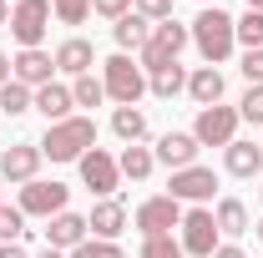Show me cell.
I'll return each instance as SVG.
<instances>
[{
    "mask_svg": "<svg viewBox=\"0 0 263 258\" xmlns=\"http://www.w3.org/2000/svg\"><path fill=\"white\" fill-rule=\"evenodd\" d=\"M193 31V46H197V56L208 66H223L238 51V35H233V15L223 10V5H202L197 10V21L187 26Z\"/></svg>",
    "mask_w": 263,
    "mask_h": 258,
    "instance_id": "obj_1",
    "label": "cell"
},
{
    "mask_svg": "<svg viewBox=\"0 0 263 258\" xmlns=\"http://www.w3.org/2000/svg\"><path fill=\"white\" fill-rule=\"evenodd\" d=\"M35 147H41V157H51V162H81L91 147H97V122H91V117H66V122H51L46 137H41Z\"/></svg>",
    "mask_w": 263,
    "mask_h": 258,
    "instance_id": "obj_2",
    "label": "cell"
},
{
    "mask_svg": "<svg viewBox=\"0 0 263 258\" xmlns=\"http://www.w3.org/2000/svg\"><path fill=\"white\" fill-rule=\"evenodd\" d=\"M101 86H106V97L117 101V106H137V101L147 97V71L132 61V56H106L101 61Z\"/></svg>",
    "mask_w": 263,
    "mask_h": 258,
    "instance_id": "obj_3",
    "label": "cell"
},
{
    "mask_svg": "<svg viewBox=\"0 0 263 258\" xmlns=\"http://www.w3.org/2000/svg\"><path fill=\"white\" fill-rule=\"evenodd\" d=\"M187 46H193V31H187V26L172 15V21H162V26H152V41L137 51V66L152 76L157 66H172L177 56H182V51H187Z\"/></svg>",
    "mask_w": 263,
    "mask_h": 258,
    "instance_id": "obj_4",
    "label": "cell"
},
{
    "mask_svg": "<svg viewBox=\"0 0 263 258\" xmlns=\"http://www.w3.org/2000/svg\"><path fill=\"white\" fill-rule=\"evenodd\" d=\"M177 243H182L187 258H213L218 253L223 233H218V223H213V208H187L182 223H177Z\"/></svg>",
    "mask_w": 263,
    "mask_h": 258,
    "instance_id": "obj_5",
    "label": "cell"
},
{
    "mask_svg": "<svg viewBox=\"0 0 263 258\" xmlns=\"http://www.w3.org/2000/svg\"><path fill=\"white\" fill-rule=\"evenodd\" d=\"M5 31L21 41V51H35L46 41V31H51V0H15Z\"/></svg>",
    "mask_w": 263,
    "mask_h": 258,
    "instance_id": "obj_6",
    "label": "cell"
},
{
    "mask_svg": "<svg viewBox=\"0 0 263 258\" xmlns=\"http://www.w3.org/2000/svg\"><path fill=\"white\" fill-rule=\"evenodd\" d=\"M177 223H182V202H177V197H167V193L142 197V202H137V213H132V228H137L142 238H162V233H172Z\"/></svg>",
    "mask_w": 263,
    "mask_h": 258,
    "instance_id": "obj_7",
    "label": "cell"
},
{
    "mask_svg": "<svg viewBox=\"0 0 263 258\" xmlns=\"http://www.w3.org/2000/svg\"><path fill=\"white\" fill-rule=\"evenodd\" d=\"M238 106H197V117H193V137H197V147H228L233 137H238Z\"/></svg>",
    "mask_w": 263,
    "mask_h": 258,
    "instance_id": "obj_8",
    "label": "cell"
},
{
    "mask_svg": "<svg viewBox=\"0 0 263 258\" xmlns=\"http://www.w3.org/2000/svg\"><path fill=\"white\" fill-rule=\"evenodd\" d=\"M66 202H71V188L56 182V177H51V182H46V177H35V182L21 188V213H26V218H41V223H46V218H56V213H66Z\"/></svg>",
    "mask_w": 263,
    "mask_h": 258,
    "instance_id": "obj_9",
    "label": "cell"
},
{
    "mask_svg": "<svg viewBox=\"0 0 263 258\" xmlns=\"http://www.w3.org/2000/svg\"><path fill=\"white\" fill-rule=\"evenodd\" d=\"M213 193H218V172H213V167H202V162L182 167V172H172V182H167V197H177V202H193V208L213 202Z\"/></svg>",
    "mask_w": 263,
    "mask_h": 258,
    "instance_id": "obj_10",
    "label": "cell"
},
{
    "mask_svg": "<svg viewBox=\"0 0 263 258\" xmlns=\"http://www.w3.org/2000/svg\"><path fill=\"white\" fill-rule=\"evenodd\" d=\"M41 147L35 142H10L5 152H0V182H10V188H26L41 177Z\"/></svg>",
    "mask_w": 263,
    "mask_h": 258,
    "instance_id": "obj_11",
    "label": "cell"
},
{
    "mask_svg": "<svg viewBox=\"0 0 263 258\" xmlns=\"http://www.w3.org/2000/svg\"><path fill=\"white\" fill-rule=\"evenodd\" d=\"M76 167H81V182H86V193H97V197H117V188H122V167H117V157H111V152L91 147V152L76 162Z\"/></svg>",
    "mask_w": 263,
    "mask_h": 258,
    "instance_id": "obj_12",
    "label": "cell"
},
{
    "mask_svg": "<svg viewBox=\"0 0 263 258\" xmlns=\"http://www.w3.org/2000/svg\"><path fill=\"white\" fill-rule=\"evenodd\" d=\"M10 76H15L21 86L41 91V86L56 76V56H51V51H41V46H35V51H15V56H10Z\"/></svg>",
    "mask_w": 263,
    "mask_h": 258,
    "instance_id": "obj_13",
    "label": "cell"
},
{
    "mask_svg": "<svg viewBox=\"0 0 263 258\" xmlns=\"http://www.w3.org/2000/svg\"><path fill=\"white\" fill-rule=\"evenodd\" d=\"M91 238V223H86V213H56V218H46V243L51 248H61V253H71V248H81Z\"/></svg>",
    "mask_w": 263,
    "mask_h": 258,
    "instance_id": "obj_14",
    "label": "cell"
},
{
    "mask_svg": "<svg viewBox=\"0 0 263 258\" xmlns=\"http://www.w3.org/2000/svg\"><path fill=\"white\" fill-rule=\"evenodd\" d=\"M197 152H202V147H197L193 132H162V137H157V147H152V157L162 162L167 172H182V167H193Z\"/></svg>",
    "mask_w": 263,
    "mask_h": 258,
    "instance_id": "obj_15",
    "label": "cell"
},
{
    "mask_svg": "<svg viewBox=\"0 0 263 258\" xmlns=\"http://www.w3.org/2000/svg\"><path fill=\"white\" fill-rule=\"evenodd\" d=\"M51 56H56V71L76 81V76H86V71L97 66V46H91L86 35H66V41L51 51Z\"/></svg>",
    "mask_w": 263,
    "mask_h": 258,
    "instance_id": "obj_16",
    "label": "cell"
},
{
    "mask_svg": "<svg viewBox=\"0 0 263 258\" xmlns=\"http://www.w3.org/2000/svg\"><path fill=\"white\" fill-rule=\"evenodd\" d=\"M86 223H91V238H106V243H117V238H122V233H127V202H122V197H101L97 208H91V213H86Z\"/></svg>",
    "mask_w": 263,
    "mask_h": 258,
    "instance_id": "obj_17",
    "label": "cell"
},
{
    "mask_svg": "<svg viewBox=\"0 0 263 258\" xmlns=\"http://www.w3.org/2000/svg\"><path fill=\"white\" fill-rule=\"evenodd\" d=\"M223 172H228V177H258L263 172V142L233 137L228 147H223Z\"/></svg>",
    "mask_w": 263,
    "mask_h": 258,
    "instance_id": "obj_18",
    "label": "cell"
},
{
    "mask_svg": "<svg viewBox=\"0 0 263 258\" xmlns=\"http://www.w3.org/2000/svg\"><path fill=\"white\" fill-rule=\"evenodd\" d=\"M111 41H117V51H122V56H132V51H142V46L152 41V21L132 10V15H122V21L111 26Z\"/></svg>",
    "mask_w": 263,
    "mask_h": 258,
    "instance_id": "obj_19",
    "label": "cell"
},
{
    "mask_svg": "<svg viewBox=\"0 0 263 258\" xmlns=\"http://www.w3.org/2000/svg\"><path fill=\"white\" fill-rule=\"evenodd\" d=\"M187 97H193L197 106H218V101H223V71H218V66L187 71Z\"/></svg>",
    "mask_w": 263,
    "mask_h": 258,
    "instance_id": "obj_20",
    "label": "cell"
},
{
    "mask_svg": "<svg viewBox=\"0 0 263 258\" xmlns=\"http://www.w3.org/2000/svg\"><path fill=\"white\" fill-rule=\"evenodd\" d=\"M71 106H76V101H71V86H61V81H46V86L35 91V112L46 117V127H51V122H66Z\"/></svg>",
    "mask_w": 263,
    "mask_h": 258,
    "instance_id": "obj_21",
    "label": "cell"
},
{
    "mask_svg": "<svg viewBox=\"0 0 263 258\" xmlns=\"http://www.w3.org/2000/svg\"><path fill=\"white\" fill-rule=\"evenodd\" d=\"M213 223H218V233L223 238H243L248 233V202L243 197H218V208H213Z\"/></svg>",
    "mask_w": 263,
    "mask_h": 258,
    "instance_id": "obj_22",
    "label": "cell"
},
{
    "mask_svg": "<svg viewBox=\"0 0 263 258\" xmlns=\"http://www.w3.org/2000/svg\"><path fill=\"white\" fill-rule=\"evenodd\" d=\"M147 91H152L157 101H172V97H182V91H187V71H182L177 61H172V66H157V71L147 76Z\"/></svg>",
    "mask_w": 263,
    "mask_h": 258,
    "instance_id": "obj_23",
    "label": "cell"
},
{
    "mask_svg": "<svg viewBox=\"0 0 263 258\" xmlns=\"http://www.w3.org/2000/svg\"><path fill=\"white\" fill-rule=\"evenodd\" d=\"M117 167H122V177H132V182H147V177H152V167H157V157H152V147L132 142V147L117 152Z\"/></svg>",
    "mask_w": 263,
    "mask_h": 258,
    "instance_id": "obj_24",
    "label": "cell"
},
{
    "mask_svg": "<svg viewBox=\"0 0 263 258\" xmlns=\"http://www.w3.org/2000/svg\"><path fill=\"white\" fill-rule=\"evenodd\" d=\"M111 132L122 137V147L147 142V112H142V106H117V112H111Z\"/></svg>",
    "mask_w": 263,
    "mask_h": 258,
    "instance_id": "obj_25",
    "label": "cell"
},
{
    "mask_svg": "<svg viewBox=\"0 0 263 258\" xmlns=\"http://www.w3.org/2000/svg\"><path fill=\"white\" fill-rule=\"evenodd\" d=\"M26 112H35V91L10 76V81L0 86V117H26Z\"/></svg>",
    "mask_w": 263,
    "mask_h": 258,
    "instance_id": "obj_26",
    "label": "cell"
},
{
    "mask_svg": "<svg viewBox=\"0 0 263 258\" xmlns=\"http://www.w3.org/2000/svg\"><path fill=\"white\" fill-rule=\"evenodd\" d=\"M71 101H76V106H101V101H106L101 76H91V71H86V76H76V81H71Z\"/></svg>",
    "mask_w": 263,
    "mask_h": 258,
    "instance_id": "obj_27",
    "label": "cell"
},
{
    "mask_svg": "<svg viewBox=\"0 0 263 258\" xmlns=\"http://www.w3.org/2000/svg\"><path fill=\"white\" fill-rule=\"evenodd\" d=\"M233 35H238L243 51H258L263 46V10H248L243 21H233Z\"/></svg>",
    "mask_w": 263,
    "mask_h": 258,
    "instance_id": "obj_28",
    "label": "cell"
},
{
    "mask_svg": "<svg viewBox=\"0 0 263 258\" xmlns=\"http://www.w3.org/2000/svg\"><path fill=\"white\" fill-rule=\"evenodd\" d=\"M31 228H26V213L21 208H0V243H26Z\"/></svg>",
    "mask_w": 263,
    "mask_h": 258,
    "instance_id": "obj_29",
    "label": "cell"
},
{
    "mask_svg": "<svg viewBox=\"0 0 263 258\" xmlns=\"http://www.w3.org/2000/svg\"><path fill=\"white\" fill-rule=\"evenodd\" d=\"M51 15H56L61 26H86V15H91V0H51Z\"/></svg>",
    "mask_w": 263,
    "mask_h": 258,
    "instance_id": "obj_30",
    "label": "cell"
},
{
    "mask_svg": "<svg viewBox=\"0 0 263 258\" xmlns=\"http://www.w3.org/2000/svg\"><path fill=\"white\" fill-rule=\"evenodd\" d=\"M137 258H187V253H182V243L172 233H162V238H142V253Z\"/></svg>",
    "mask_w": 263,
    "mask_h": 258,
    "instance_id": "obj_31",
    "label": "cell"
},
{
    "mask_svg": "<svg viewBox=\"0 0 263 258\" xmlns=\"http://www.w3.org/2000/svg\"><path fill=\"white\" fill-rule=\"evenodd\" d=\"M71 258H127L122 243H106V238H86L81 248H71Z\"/></svg>",
    "mask_w": 263,
    "mask_h": 258,
    "instance_id": "obj_32",
    "label": "cell"
},
{
    "mask_svg": "<svg viewBox=\"0 0 263 258\" xmlns=\"http://www.w3.org/2000/svg\"><path fill=\"white\" fill-rule=\"evenodd\" d=\"M238 117H243V122H253V127H263V86H248V91H243Z\"/></svg>",
    "mask_w": 263,
    "mask_h": 258,
    "instance_id": "obj_33",
    "label": "cell"
},
{
    "mask_svg": "<svg viewBox=\"0 0 263 258\" xmlns=\"http://www.w3.org/2000/svg\"><path fill=\"white\" fill-rule=\"evenodd\" d=\"M172 5H177V0H132V10H137V15H147L152 26L172 21Z\"/></svg>",
    "mask_w": 263,
    "mask_h": 258,
    "instance_id": "obj_34",
    "label": "cell"
},
{
    "mask_svg": "<svg viewBox=\"0 0 263 258\" xmlns=\"http://www.w3.org/2000/svg\"><path fill=\"white\" fill-rule=\"evenodd\" d=\"M238 71H243L248 86H263V46L258 51H243V66H238Z\"/></svg>",
    "mask_w": 263,
    "mask_h": 258,
    "instance_id": "obj_35",
    "label": "cell"
},
{
    "mask_svg": "<svg viewBox=\"0 0 263 258\" xmlns=\"http://www.w3.org/2000/svg\"><path fill=\"white\" fill-rule=\"evenodd\" d=\"M91 10H97L101 21H111V26H117L122 15H132V0H91Z\"/></svg>",
    "mask_w": 263,
    "mask_h": 258,
    "instance_id": "obj_36",
    "label": "cell"
},
{
    "mask_svg": "<svg viewBox=\"0 0 263 258\" xmlns=\"http://www.w3.org/2000/svg\"><path fill=\"white\" fill-rule=\"evenodd\" d=\"M0 258H31V253H26V243H0Z\"/></svg>",
    "mask_w": 263,
    "mask_h": 258,
    "instance_id": "obj_37",
    "label": "cell"
},
{
    "mask_svg": "<svg viewBox=\"0 0 263 258\" xmlns=\"http://www.w3.org/2000/svg\"><path fill=\"white\" fill-rule=\"evenodd\" d=\"M213 258H248V253H243L238 243H218V253H213Z\"/></svg>",
    "mask_w": 263,
    "mask_h": 258,
    "instance_id": "obj_38",
    "label": "cell"
},
{
    "mask_svg": "<svg viewBox=\"0 0 263 258\" xmlns=\"http://www.w3.org/2000/svg\"><path fill=\"white\" fill-rule=\"evenodd\" d=\"M31 258H71V253H61V248H51V243H46V248H41V253H31Z\"/></svg>",
    "mask_w": 263,
    "mask_h": 258,
    "instance_id": "obj_39",
    "label": "cell"
},
{
    "mask_svg": "<svg viewBox=\"0 0 263 258\" xmlns=\"http://www.w3.org/2000/svg\"><path fill=\"white\" fill-rule=\"evenodd\" d=\"M5 81H10V56L0 51V86H5Z\"/></svg>",
    "mask_w": 263,
    "mask_h": 258,
    "instance_id": "obj_40",
    "label": "cell"
},
{
    "mask_svg": "<svg viewBox=\"0 0 263 258\" xmlns=\"http://www.w3.org/2000/svg\"><path fill=\"white\" fill-rule=\"evenodd\" d=\"M0 26H10V0H0Z\"/></svg>",
    "mask_w": 263,
    "mask_h": 258,
    "instance_id": "obj_41",
    "label": "cell"
},
{
    "mask_svg": "<svg viewBox=\"0 0 263 258\" xmlns=\"http://www.w3.org/2000/svg\"><path fill=\"white\" fill-rule=\"evenodd\" d=\"M248 10H263V0H248Z\"/></svg>",
    "mask_w": 263,
    "mask_h": 258,
    "instance_id": "obj_42",
    "label": "cell"
},
{
    "mask_svg": "<svg viewBox=\"0 0 263 258\" xmlns=\"http://www.w3.org/2000/svg\"><path fill=\"white\" fill-rule=\"evenodd\" d=\"M258 243H263V218H258Z\"/></svg>",
    "mask_w": 263,
    "mask_h": 258,
    "instance_id": "obj_43",
    "label": "cell"
},
{
    "mask_svg": "<svg viewBox=\"0 0 263 258\" xmlns=\"http://www.w3.org/2000/svg\"><path fill=\"white\" fill-rule=\"evenodd\" d=\"M0 193H5V182H0ZM0 208H5V197H0Z\"/></svg>",
    "mask_w": 263,
    "mask_h": 258,
    "instance_id": "obj_44",
    "label": "cell"
},
{
    "mask_svg": "<svg viewBox=\"0 0 263 258\" xmlns=\"http://www.w3.org/2000/svg\"><path fill=\"white\" fill-rule=\"evenodd\" d=\"M197 5H218V0H197Z\"/></svg>",
    "mask_w": 263,
    "mask_h": 258,
    "instance_id": "obj_45",
    "label": "cell"
},
{
    "mask_svg": "<svg viewBox=\"0 0 263 258\" xmlns=\"http://www.w3.org/2000/svg\"><path fill=\"white\" fill-rule=\"evenodd\" d=\"M258 202H263V193H258Z\"/></svg>",
    "mask_w": 263,
    "mask_h": 258,
    "instance_id": "obj_46",
    "label": "cell"
}]
</instances>
